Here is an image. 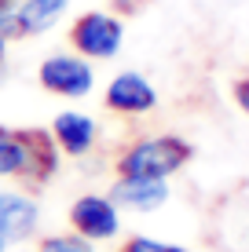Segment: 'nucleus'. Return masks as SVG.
Segmentation results:
<instances>
[{
    "label": "nucleus",
    "mask_w": 249,
    "mask_h": 252,
    "mask_svg": "<svg viewBox=\"0 0 249 252\" xmlns=\"http://www.w3.org/2000/svg\"><path fill=\"white\" fill-rule=\"evenodd\" d=\"M59 161H63V154L48 128L0 125V176L19 179L30 190H40L55 179Z\"/></svg>",
    "instance_id": "f257e3e1"
},
{
    "label": "nucleus",
    "mask_w": 249,
    "mask_h": 252,
    "mask_svg": "<svg viewBox=\"0 0 249 252\" xmlns=\"http://www.w3.org/2000/svg\"><path fill=\"white\" fill-rule=\"evenodd\" d=\"M194 158V146L179 135H150L136 139L132 146H125L117 158V176L128 179H169L179 168H187Z\"/></svg>",
    "instance_id": "f03ea898"
},
{
    "label": "nucleus",
    "mask_w": 249,
    "mask_h": 252,
    "mask_svg": "<svg viewBox=\"0 0 249 252\" xmlns=\"http://www.w3.org/2000/svg\"><path fill=\"white\" fill-rule=\"evenodd\" d=\"M70 44L81 59H114L125 44V22L114 11H84L70 26Z\"/></svg>",
    "instance_id": "7ed1b4c3"
},
{
    "label": "nucleus",
    "mask_w": 249,
    "mask_h": 252,
    "mask_svg": "<svg viewBox=\"0 0 249 252\" xmlns=\"http://www.w3.org/2000/svg\"><path fill=\"white\" fill-rule=\"evenodd\" d=\"M40 88L51 95H63V99H84L96 88V69H92L88 59L81 55H48L37 69Z\"/></svg>",
    "instance_id": "20e7f679"
},
{
    "label": "nucleus",
    "mask_w": 249,
    "mask_h": 252,
    "mask_svg": "<svg viewBox=\"0 0 249 252\" xmlns=\"http://www.w3.org/2000/svg\"><path fill=\"white\" fill-rule=\"evenodd\" d=\"M70 223L73 234H81L84 241H107L121 230V208L103 194H84L70 205Z\"/></svg>",
    "instance_id": "39448f33"
},
{
    "label": "nucleus",
    "mask_w": 249,
    "mask_h": 252,
    "mask_svg": "<svg viewBox=\"0 0 249 252\" xmlns=\"http://www.w3.org/2000/svg\"><path fill=\"white\" fill-rule=\"evenodd\" d=\"M103 102H107V110H114V114H121V117H143V114H150V110L158 106V88H154L143 73H136V69H121V73L107 84Z\"/></svg>",
    "instance_id": "423d86ee"
},
{
    "label": "nucleus",
    "mask_w": 249,
    "mask_h": 252,
    "mask_svg": "<svg viewBox=\"0 0 249 252\" xmlns=\"http://www.w3.org/2000/svg\"><path fill=\"white\" fill-rule=\"evenodd\" d=\"M37 223H40V208L33 197L0 190V241L4 245H19V241L33 238Z\"/></svg>",
    "instance_id": "0eeeda50"
},
{
    "label": "nucleus",
    "mask_w": 249,
    "mask_h": 252,
    "mask_svg": "<svg viewBox=\"0 0 249 252\" xmlns=\"http://www.w3.org/2000/svg\"><path fill=\"white\" fill-rule=\"evenodd\" d=\"M51 139H55L59 154H66V158H84V154H92V146H96L99 128H96V121L88 114H81V110H63V114L51 121Z\"/></svg>",
    "instance_id": "6e6552de"
},
{
    "label": "nucleus",
    "mask_w": 249,
    "mask_h": 252,
    "mask_svg": "<svg viewBox=\"0 0 249 252\" xmlns=\"http://www.w3.org/2000/svg\"><path fill=\"white\" fill-rule=\"evenodd\" d=\"M107 197L117 208L154 212V208H161L169 201V179H128V176H117Z\"/></svg>",
    "instance_id": "1a4fd4ad"
},
{
    "label": "nucleus",
    "mask_w": 249,
    "mask_h": 252,
    "mask_svg": "<svg viewBox=\"0 0 249 252\" xmlns=\"http://www.w3.org/2000/svg\"><path fill=\"white\" fill-rule=\"evenodd\" d=\"M73 0H15L11 19H15V40L22 37H40L66 15Z\"/></svg>",
    "instance_id": "9d476101"
},
{
    "label": "nucleus",
    "mask_w": 249,
    "mask_h": 252,
    "mask_svg": "<svg viewBox=\"0 0 249 252\" xmlns=\"http://www.w3.org/2000/svg\"><path fill=\"white\" fill-rule=\"evenodd\" d=\"M40 252H96V249L81 234H51V238L40 241Z\"/></svg>",
    "instance_id": "9b49d317"
},
{
    "label": "nucleus",
    "mask_w": 249,
    "mask_h": 252,
    "mask_svg": "<svg viewBox=\"0 0 249 252\" xmlns=\"http://www.w3.org/2000/svg\"><path fill=\"white\" fill-rule=\"evenodd\" d=\"M117 252H187L183 245H173V241H154V238H128Z\"/></svg>",
    "instance_id": "f8f14e48"
},
{
    "label": "nucleus",
    "mask_w": 249,
    "mask_h": 252,
    "mask_svg": "<svg viewBox=\"0 0 249 252\" xmlns=\"http://www.w3.org/2000/svg\"><path fill=\"white\" fill-rule=\"evenodd\" d=\"M11 7L15 4H0V63H4V51L15 40V19H11Z\"/></svg>",
    "instance_id": "ddd939ff"
},
{
    "label": "nucleus",
    "mask_w": 249,
    "mask_h": 252,
    "mask_svg": "<svg viewBox=\"0 0 249 252\" xmlns=\"http://www.w3.org/2000/svg\"><path fill=\"white\" fill-rule=\"evenodd\" d=\"M231 92H235V102H238V110H242V114L249 117V77H238V81H235V88H231Z\"/></svg>",
    "instance_id": "4468645a"
},
{
    "label": "nucleus",
    "mask_w": 249,
    "mask_h": 252,
    "mask_svg": "<svg viewBox=\"0 0 249 252\" xmlns=\"http://www.w3.org/2000/svg\"><path fill=\"white\" fill-rule=\"evenodd\" d=\"M114 7H117V11H125V15H132V11H140V7H143V0H114Z\"/></svg>",
    "instance_id": "2eb2a0df"
},
{
    "label": "nucleus",
    "mask_w": 249,
    "mask_h": 252,
    "mask_svg": "<svg viewBox=\"0 0 249 252\" xmlns=\"http://www.w3.org/2000/svg\"><path fill=\"white\" fill-rule=\"evenodd\" d=\"M4 249H7V245H4V241H0V252H4Z\"/></svg>",
    "instance_id": "dca6fc26"
}]
</instances>
